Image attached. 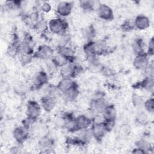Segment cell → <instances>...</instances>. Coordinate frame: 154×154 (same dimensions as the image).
Returning <instances> with one entry per match:
<instances>
[{"label":"cell","instance_id":"6da1fadb","mask_svg":"<svg viewBox=\"0 0 154 154\" xmlns=\"http://www.w3.org/2000/svg\"><path fill=\"white\" fill-rule=\"evenodd\" d=\"M68 27V22L64 18L59 16L52 18L48 22V30L58 35L67 32Z\"/></svg>","mask_w":154,"mask_h":154},{"label":"cell","instance_id":"7a4b0ae2","mask_svg":"<svg viewBox=\"0 0 154 154\" xmlns=\"http://www.w3.org/2000/svg\"><path fill=\"white\" fill-rule=\"evenodd\" d=\"M82 67L75 63H69L60 68V74L62 78L73 79L82 72Z\"/></svg>","mask_w":154,"mask_h":154},{"label":"cell","instance_id":"3957f363","mask_svg":"<svg viewBox=\"0 0 154 154\" xmlns=\"http://www.w3.org/2000/svg\"><path fill=\"white\" fill-rule=\"evenodd\" d=\"M42 109L40 103L35 100H28L26 106V117L36 121L41 115Z\"/></svg>","mask_w":154,"mask_h":154},{"label":"cell","instance_id":"277c9868","mask_svg":"<svg viewBox=\"0 0 154 154\" xmlns=\"http://www.w3.org/2000/svg\"><path fill=\"white\" fill-rule=\"evenodd\" d=\"M54 55V50L51 46L48 45H42L38 47L37 51L34 52L32 56L33 58L48 60L52 59Z\"/></svg>","mask_w":154,"mask_h":154},{"label":"cell","instance_id":"5b68a950","mask_svg":"<svg viewBox=\"0 0 154 154\" xmlns=\"http://www.w3.org/2000/svg\"><path fill=\"white\" fill-rule=\"evenodd\" d=\"M149 57L146 52L135 55L132 61V64L135 69L140 70H146L149 67Z\"/></svg>","mask_w":154,"mask_h":154},{"label":"cell","instance_id":"8992f818","mask_svg":"<svg viewBox=\"0 0 154 154\" xmlns=\"http://www.w3.org/2000/svg\"><path fill=\"white\" fill-rule=\"evenodd\" d=\"M97 16L102 20L111 21L114 19V13L112 8L105 4H99L96 8Z\"/></svg>","mask_w":154,"mask_h":154},{"label":"cell","instance_id":"52a82bcc","mask_svg":"<svg viewBox=\"0 0 154 154\" xmlns=\"http://www.w3.org/2000/svg\"><path fill=\"white\" fill-rule=\"evenodd\" d=\"M29 129L23 125L16 127L13 131V137L19 144L24 143L29 138Z\"/></svg>","mask_w":154,"mask_h":154},{"label":"cell","instance_id":"ba28073f","mask_svg":"<svg viewBox=\"0 0 154 154\" xmlns=\"http://www.w3.org/2000/svg\"><path fill=\"white\" fill-rule=\"evenodd\" d=\"M103 123H93L90 128L93 138L98 142L102 141L106 133H108Z\"/></svg>","mask_w":154,"mask_h":154},{"label":"cell","instance_id":"9c48e42d","mask_svg":"<svg viewBox=\"0 0 154 154\" xmlns=\"http://www.w3.org/2000/svg\"><path fill=\"white\" fill-rule=\"evenodd\" d=\"M37 146L41 153H51L53 152L55 141L52 138L45 136L39 140Z\"/></svg>","mask_w":154,"mask_h":154},{"label":"cell","instance_id":"30bf717a","mask_svg":"<svg viewBox=\"0 0 154 154\" xmlns=\"http://www.w3.org/2000/svg\"><path fill=\"white\" fill-rule=\"evenodd\" d=\"M109 102L103 95H99L95 97L90 101V108L96 111L98 113H101L102 111L109 105Z\"/></svg>","mask_w":154,"mask_h":154},{"label":"cell","instance_id":"8fae6325","mask_svg":"<svg viewBox=\"0 0 154 154\" xmlns=\"http://www.w3.org/2000/svg\"><path fill=\"white\" fill-rule=\"evenodd\" d=\"M73 9V4L68 1L60 2L56 7V13L59 17H65L69 16Z\"/></svg>","mask_w":154,"mask_h":154},{"label":"cell","instance_id":"7c38bea8","mask_svg":"<svg viewBox=\"0 0 154 154\" xmlns=\"http://www.w3.org/2000/svg\"><path fill=\"white\" fill-rule=\"evenodd\" d=\"M61 94H64L71 89L78 87V84L72 78H62L57 85Z\"/></svg>","mask_w":154,"mask_h":154},{"label":"cell","instance_id":"4fadbf2b","mask_svg":"<svg viewBox=\"0 0 154 154\" xmlns=\"http://www.w3.org/2000/svg\"><path fill=\"white\" fill-rule=\"evenodd\" d=\"M49 77L44 70L39 71L34 76L33 80V86L35 89H40L48 84Z\"/></svg>","mask_w":154,"mask_h":154},{"label":"cell","instance_id":"5bb4252c","mask_svg":"<svg viewBox=\"0 0 154 154\" xmlns=\"http://www.w3.org/2000/svg\"><path fill=\"white\" fill-rule=\"evenodd\" d=\"M76 126L78 131L82 129L89 128L92 123V120L86 114H81L75 117Z\"/></svg>","mask_w":154,"mask_h":154},{"label":"cell","instance_id":"9a60e30c","mask_svg":"<svg viewBox=\"0 0 154 154\" xmlns=\"http://www.w3.org/2000/svg\"><path fill=\"white\" fill-rule=\"evenodd\" d=\"M57 53L60 54L67 58L70 63H74L75 60V52L71 47L66 46H57L56 48Z\"/></svg>","mask_w":154,"mask_h":154},{"label":"cell","instance_id":"2e32d148","mask_svg":"<svg viewBox=\"0 0 154 154\" xmlns=\"http://www.w3.org/2000/svg\"><path fill=\"white\" fill-rule=\"evenodd\" d=\"M135 28L139 30H145L150 26V20L149 18L143 14H139L136 16L134 20Z\"/></svg>","mask_w":154,"mask_h":154},{"label":"cell","instance_id":"e0dca14e","mask_svg":"<svg viewBox=\"0 0 154 154\" xmlns=\"http://www.w3.org/2000/svg\"><path fill=\"white\" fill-rule=\"evenodd\" d=\"M56 100L53 97L43 96L40 99V105L45 111L49 112L55 108L57 103Z\"/></svg>","mask_w":154,"mask_h":154},{"label":"cell","instance_id":"ac0fdd59","mask_svg":"<svg viewBox=\"0 0 154 154\" xmlns=\"http://www.w3.org/2000/svg\"><path fill=\"white\" fill-rule=\"evenodd\" d=\"M104 120H114L117 118V110L114 105L109 104L100 113Z\"/></svg>","mask_w":154,"mask_h":154},{"label":"cell","instance_id":"d6986e66","mask_svg":"<svg viewBox=\"0 0 154 154\" xmlns=\"http://www.w3.org/2000/svg\"><path fill=\"white\" fill-rule=\"evenodd\" d=\"M134 88H143L146 90H152L153 88V76H147L141 81L137 82L133 87Z\"/></svg>","mask_w":154,"mask_h":154},{"label":"cell","instance_id":"ffe728a7","mask_svg":"<svg viewBox=\"0 0 154 154\" xmlns=\"http://www.w3.org/2000/svg\"><path fill=\"white\" fill-rule=\"evenodd\" d=\"M45 87L44 88L43 90V96H49L57 99L61 94V93L60 92L57 85L52 84H47Z\"/></svg>","mask_w":154,"mask_h":154},{"label":"cell","instance_id":"44dd1931","mask_svg":"<svg viewBox=\"0 0 154 154\" xmlns=\"http://www.w3.org/2000/svg\"><path fill=\"white\" fill-rule=\"evenodd\" d=\"M78 132H79L78 135L76 137L78 138L83 146L88 143L90 140L93 138L90 128L79 130Z\"/></svg>","mask_w":154,"mask_h":154},{"label":"cell","instance_id":"7402d4cb","mask_svg":"<svg viewBox=\"0 0 154 154\" xmlns=\"http://www.w3.org/2000/svg\"><path fill=\"white\" fill-rule=\"evenodd\" d=\"M53 65L57 67H61L69 63H70L69 60L64 56L57 53L51 59Z\"/></svg>","mask_w":154,"mask_h":154},{"label":"cell","instance_id":"603a6c76","mask_svg":"<svg viewBox=\"0 0 154 154\" xmlns=\"http://www.w3.org/2000/svg\"><path fill=\"white\" fill-rule=\"evenodd\" d=\"M32 28L37 32L45 34L48 30V22L44 19L41 18L38 22L33 25Z\"/></svg>","mask_w":154,"mask_h":154},{"label":"cell","instance_id":"cb8c5ba5","mask_svg":"<svg viewBox=\"0 0 154 154\" xmlns=\"http://www.w3.org/2000/svg\"><path fill=\"white\" fill-rule=\"evenodd\" d=\"M82 35L85 39L88 41H91L96 36V29L93 25H90L84 28L82 30Z\"/></svg>","mask_w":154,"mask_h":154},{"label":"cell","instance_id":"d4e9b609","mask_svg":"<svg viewBox=\"0 0 154 154\" xmlns=\"http://www.w3.org/2000/svg\"><path fill=\"white\" fill-rule=\"evenodd\" d=\"M132 49L135 55L145 52L144 43L141 38H137L135 39L132 43Z\"/></svg>","mask_w":154,"mask_h":154},{"label":"cell","instance_id":"484cf974","mask_svg":"<svg viewBox=\"0 0 154 154\" xmlns=\"http://www.w3.org/2000/svg\"><path fill=\"white\" fill-rule=\"evenodd\" d=\"M79 94V90L78 87H75L67 93L63 94L64 99L67 102H73L75 101Z\"/></svg>","mask_w":154,"mask_h":154},{"label":"cell","instance_id":"4316f807","mask_svg":"<svg viewBox=\"0 0 154 154\" xmlns=\"http://www.w3.org/2000/svg\"><path fill=\"white\" fill-rule=\"evenodd\" d=\"M135 146L138 147L146 152V153H148L150 150H152V146L149 143V141L146 140L145 138H141L138 140L136 143Z\"/></svg>","mask_w":154,"mask_h":154},{"label":"cell","instance_id":"83f0119b","mask_svg":"<svg viewBox=\"0 0 154 154\" xmlns=\"http://www.w3.org/2000/svg\"><path fill=\"white\" fill-rule=\"evenodd\" d=\"M96 2L92 0H84L79 1L80 7L84 11H90L93 10L95 8Z\"/></svg>","mask_w":154,"mask_h":154},{"label":"cell","instance_id":"f1b7e54d","mask_svg":"<svg viewBox=\"0 0 154 154\" xmlns=\"http://www.w3.org/2000/svg\"><path fill=\"white\" fill-rule=\"evenodd\" d=\"M58 38L57 39V46H66L68 45L69 43L70 42L72 37L69 33L67 32L63 33L62 34L58 35Z\"/></svg>","mask_w":154,"mask_h":154},{"label":"cell","instance_id":"f546056e","mask_svg":"<svg viewBox=\"0 0 154 154\" xmlns=\"http://www.w3.org/2000/svg\"><path fill=\"white\" fill-rule=\"evenodd\" d=\"M135 122L140 125L145 126L149 123V118L146 112L143 111L139 112L135 117Z\"/></svg>","mask_w":154,"mask_h":154},{"label":"cell","instance_id":"4dcf8cb0","mask_svg":"<svg viewBox=\"0 0 154 154\" xmlns=\"http://www.w3.org/2000/svg\"><path fill=\"white\" fill-rule=\"evenodd\" d=\"M131 100H132V103L133 105L135 108H140L143 106L144 100L140 95L135 93H134L132 94Z\"/></svg>","mask_w":154,"mask_h":154},{"label":"cell","instance_id":"1f68e13d","mask_svg":"<svg viewBox=\"0 0 154 154\" xmlns=\"http://www.w3.org/2000/svg\"><path fill=\"white\" fill-rule=\"evenodd\" d=\"M120 28L122 31L125 32H129L132 30H133L135 27H134V21H131L129 19L125 20L121 25Z\"/></svg>","mask_w":154,"mask_h":154},{"label":"cell","instance_id":"d6a6232c","mask_svg":"<svg viewBox=\"0 0 154 154\" xmlns=\"http://www.w3.org/2000/svg\"><path fill=\"white\" fill-rule=\"evenodd\" d=\"M19 57V60L21 64L23 65H26L28 64H29L33 58L32 55H29V54H20Z\"/></svg>","mask_w":154,"mask_h":154},{"label":"cell","instance_id":"836d02e7","mask_svg":"<svg viewBox=\"0 0 154 154\" xmlns=\"http://www.w3.org/2000/svg\"><path fill=\"white\" fill-rule=\"evenodd\" d=\"M153 105H154V99L152 97L147 99L144 102L143 106L145 108L146 111H147L149 112H153L154 110Z\"/></svg>","mask_w":154,"mask_h":154},{"label":"cell","instance_id":"e575fe53","mask_svg":"<svg viewBox=\"0 0 154 154\" xmlns=\"http://www.w3.org/2000/svg\"><path fill=\"white\" fill-rule=\"evenodd\" d=\"M146 54L149 57H151L154 54V40L153 37H152L148 43L147 46V49Z\"/></svg>","mask_w":154,"mask_h":154},{"label":"cell","instance_id":"d590c367","mask_svg":"<svg viewBox=\"0 0 154 154\" xmlns=\"http://www.w3.org/2000/svg\"><path fill=\"white\" fill-rule=\"evenodd\" d=\"M103 125L105 126V128L107 132H111L116 124V121L114 120H104L103 122Z\"/></svg>","mask_w":154,"mask_h":154},{"label":"cell","instance_id":"8d00e7d4","mask_svg":"<svg viewBox=\"0 0 154 154\" xmlns=\"http://www.w3.org/2000/svg\"><path fill=\"white\" fill-rule=\"evenodd\" d=\"M40 8L43 12L48 13L51 11L52 6H51V4H49V2H45L42 5H40Z\"/></svg>","mask_w":154,"mask_h":154},{"label":"cell","instance_id":"74e56055","mask_svg":"<svg viewBox=\"0 0 154 154\" xmlns=\"http://www.w3.org/2000/svg\"><path fill=\"white\" fill-rule=\"evenodd\" d=\"M120 132L123 135H128L131 131V128L128 125H123L120 128Z\"/></svg>","mask_w":154,"mask_h":154},{"label":"cell","instance_id":"f35d334b","mask_svg":"<svg viewBox=\"0 0 154 154\" xmlns=\"http://www.w3.org/2000/svg\"><path fill=\"white\" fill-rule=\"evenodd\" d=\"M131 153H137V154H146V152L143 150V149L138 147H135L131 151Z\"/></svg>","mask_w":154,"mask_h":154}]
</instances>
